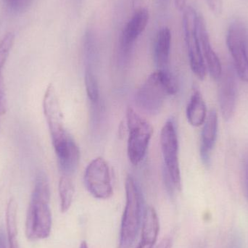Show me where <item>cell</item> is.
<instances>
[{
    "mask_svg": "<svg viewBox=\"0 0 248 248\" xmlns=\"http://www.w3.org/2000/svg\"><path fill=\"white\" fill-rule=\"evenodd\" d=\"M49 200L50 189L47 178L45 173L39 172L26 216V234L29 240H43L50 234L52 221Z\"/></svg>",
    "mask_w": 248,
    "mask_h": 248,
    "instance_id": "cell-1",
    "label": "cell"
},
{
    "mask_svg": "<svg viewBox=\"0 0 248 248\" xmlns=\"http://www.w3.org/2000/svg\"><path fill=\"white\" fill-rule=\"evenodd\" d=\"M178 85L170 71H157L150 74L135 94V103L150 115L160 113L166 97L177 93Z\"/></svg>",
    "mask_w": 248,
    "mask_h": 248,
    "instance_id": "cell-2",
    "label": "cell"
},
{
    "mask_svg": "<svg viewBox=\"0 0 248 248\" xmlns=\"http://www.w3.org/2000/svg\"><path fill=\"white\" fill-rule=\"evenodd\" d=\"M125 205L120 230L119 248H131L144 218V201L138 184L131 175L125 179Z\"/></svg>",
    "mask_w": 248,
    "mask_h": 248,
    "instance_id": "cell-3",
    "label": "cell"
},
{
    "mask_svg": "<svg viewBox=\"0 0 248 248\" xmlns=\"http://www.w3.org/2000/svg\"><path fill=\"white\" fill-rule=\"evenodd\" d=\"M125 116L128 130L127 155L131 164L138 166L145 157L153 136V128L131 108L127 109Z\"/></svg>",
    "mask_w": 248,
    "mask_h": 248,
    "instance_id": "cell-4",
    "label": "cell"
},
{
    "mask_svg": "<svg viewBox=\"0 0 248 248\" xmlns=\"http://www.w3.org/2000/svg\"><path fill=\"white\" fill-rule=\"evenodd\" d=\"M199 15L192 6L183 10V30L189 65L195 75L202 80L206 76L207 68L202 56L198 33Z\"/></svg>",
    "mask_w": 248,
    "mask_h": 248,
    "instance_id": "cell-5",
    "label": "cell"
},
{
    "mask_svg": "<svg viewBox=\"0 0 248 248\" xmlns=\"http://www.w3.org/2000/svg\"><path fill=\"white\" fill-rule=\"evenodd\" d=\"M160 147L164 160V174L171 182L175 190L182 187L180 166L179 160V140L176 125L169 119L163 125L160 131Z\"/></svg>",
    "mask_w": 248,
    "mask_h": 248,
    "instance_id": "cell-6",
    "label": "cell"
},
{
    "mask_svg": "<svg viewBox=\"0 0 248 248\" xmlns=\"http://www.w3.org/2000/svg\"><path fill=\"white\" fill-rule=\"evenodd\" d=\"M227 44L232 57L234 70L243 81L248 83V26L241 20L230 25Z\"/></svg>",
    "mask_w": 248,
    "mask_h": 248,
    "instance_id": "cell-7",
    "label": "cell"
},
{
    "mask_svg": "<svg viewBox=\"0 0 248 248\" xmlns=\"http://www.w3.org/2000/svg\"><path fill=\"white\" fill-rule=\"evenodd\" d=\"M84 184L89 192L97 199L107 200L113 194L108 163L103 157L93 159L86 168Z\"/></svg>",
    "mask_w": 248,
    "mask_h": 248,
    "instance_id": "cell-8",
    "label": "cell"
},
{
    "mask_svg": "<svg viewBox=\"0 0 248 248\" xmlns=\"http://www.w3.org/2000/svg\"><path fill=\"white\" fill-rule=\"evenodd\" d=\"M150 14L146 8H140L133 15L124 27L119 41V62L125 65L129 62L135 42L148 24Z\"/></svg>",
    "mask_w": 248,
    "mask_h": 248,
    "instance_id": "cell-9",
    "label": "cell"
},
{
    "mask_svg": "<svg viewBox=\"0 0 248 248\" xmlns=\"http://www.w3.org/2000/svg\"><path fill=\"white\" fill-rule=\"evenodd\" d=\"M44 114L46 118L52 144L61 141L68 134L64 126L63 116L55 87L49 84L43 99Z\"/></svg>",
    "mask_w": 248,
    "mask_h": 248,
    "instance_id": "cell-10",
    "label": "cell"
},
{
    "mask_svg": "<svg viewBox=\"0 0 248 248\" xmlns=\"http://www.w3.org/2000/svg\"><path fill=\"white\" fill-rule=\"evenodd\" d=\"M235 70L228 67L223 71L218 85V103L221 114L225 120L233 117L236 109L237 97V85Z\"/></svg>",
    "mask_w": 248,
    "mask_h": 248,
    "instance_id": "cell-11",
    "label": "cell"
},
{
    "mask_svg": "<svg viewBox=\"0 0 248 248\" xmlns=\"http://www.w3.org/2000/svg\"><path fill=\"white\" fill-rule=\"evenodd\" d=\"M55 154L58 158L60 170L64 176L74 174L80 161V150L71 134L53 144Z\"/></svg>",
    "mask_w": 248,
    "mask_h": 248,
    "instance_id": "cell-12",
    "label": "cell"
},
{
    "mask_svg": "<svg viewBox=\"0 0 248 248\" xmlns=\"http://www.w3.org/2000/svg\"><path fill=\"white\" fill-rule=\"evenodd\" d=\"M198 33H199L202 56H203L206 68H208L211 77L214 80L218 81L222 74V67L218 55L213 49L205 20L201 16H199V20H198Z\"/></svg>",
    "mask_w": 248,
    "mask_h": 248,
    "instance_id": "cell-13",
    "label": "cell"
},
{
    "mask_svg": "<svg viewBox=\"0 0 248 248\" xmlns=\"http://www.w3.org/2000/svg\"><path fill=\"white\" fill-rule=\"evenodd\" d=\"M218 128V114L215 110H211L204 122L201 133V156L205 164H208L211 160V153L217 140Z\"/></svg>",
    "mask_w": 248,
    "mask_h": 248,
    "instance_id": "cell-14",
    "label": "cell"
},
{
    "mask_svg": "<svg viewBox=\"0 0 248 248\" xmlns=\"http://www.w3.org/2000/svg\"><path fill=\"white\" fill-rule=\"evenodd\" d=\"M160 230L158 217L155 210L150 206L146 208L143 218L141 240L136 248H153Z\"/></svg>",
    "mask_w": 248,
    "mask_h": 248,
    "instance_id": "cell-15",
    "label": "cell"
},
{
    "mask_svg": "<svg viewBox=\"0 0 248 248\" xmlns=\"http://www.w3.org/2000/svg\"><path fill=\"white\" fill-rule=\"evenodd\" d=\"M171 31L169 28L163 27L157 32L154 47V59L157 70L169 71Z\"/></svg>",
    "mask_w": 248,
    "mask_h": 248,
    "instance_id": "cell-16",
    "label": "cell"
},
{
    "mask_svg": "<svg viewBox=\"0 0 248 248\" xmlns=\"http://www.w3.org/2000/svg\"><path fill=\"white\" fill-rule=\"evenodd\" d=\"M186 114L188 122L192 126H201L206 120L208 116L206 105L198 89H193L186 107Z\"/></svg>",
    "mask_w": 248,
    "mask_h": 248,
    "instance_id": "cell-17",
    "label": "cell"
},
{
    "mask_svg": "<svg viewBox=\"0 0 248 248\" xmlns=\"http://www.w3.org/2000/svg\"><path fill=\"white\" fill-rule=\"evenodd\" d=\"M17 202L14 198H11L7 204L6 211V230L10 248H20L17 235Z\"/></svg>",
    "mask_w": 248,
    "mask_h": 248,
    "instance_id": "cell-18",
    "label": "cell"
},
{
    "mask_svg": "<svg viewBox=\"0 0 248 248\" xmlns=\"http://www.w3.org/2000/svg\"><path fill=\"white\" fill-rule=\"evenodd\" d=\"M59 195L61 211L67 212L71 208L74 196V185L71 176L64 175L61 176L59 182Z\"/></svg>",
    "mask_w": 248,
    "mask_h": 248,
    "instance_id": "cell-19",
    "label": "cell"
},
{
    "mask_svg": "<svg viewBox=\"0 0 248 248\" xmlns=\"http://www.w3.org/2000/svg\"><path fill=\"white\" fill-rule=\"evenodd\" d=\"M84 83L86 92L92 106L100 104V89L94 68H85Z\"/></svg>",
    "mask_w": 248,
    "mask_h": 248,
    "instance_id": "cell-20",
    "label": "cell"
},
{
    "mask_svg": "<svg viewBox=\"0 0 248 248\" xmlns=\"http://www.w3.org/2000/svg\"><path fill=\"white\" fill-rule=\"evenodd\" d=\"M15 39L16 36L14 33L8 32L4 35L0 42V71L1 72L13 49Z\"/></svg>",
    "mask_w": 248,
    "mask_h": 248,
    "instance_id": "cell-21",
    "label": "cell"
},
{
    "mask_svg": "<svg viewBox=\"0 0 248 248\" xmlns=\"http://www.w3.org/2000/svg\"><path fill=\"white\" fill-rule=\"evenodd\" d=\"M7 7L16 13H23L33 4L34 0H2Z\"/></svg>",
    "mask_w": 248,
    "mask_h": 248,
    "instance_id": "cell-22",
    "label": "cell"
},
{
    "mask_svg": "<svg viewBox=\"0 0 248 248\" xmlns=\"http://www.w3.org/2000/svg\"><path fill=\"white\" fill-rule=\"evenodd\" d=\"M7 110L5 89H4V78L2 72L0 71V114H4Z\"/></svg>",
    "mask_w": 248,
    "mask_h": 248,
    "instance_id": "cell-23",
    "label": "cell"
},
{
    "mask_svg": "<svg viewBox=\"0 0 248 248\" xmlns=\"http://www.w3.org/2000/svg\"><path fill=\"white\" fill-rule=\"evenodd\" d=\"M213 13L219 16L222 13L223 0H205Z\"/></svg>",
    "mask_w": 248,
    "mask_h": 248,
    "instance_id": "cell-24",
    "label": "cell"
},
{
    "mask_svg": "<svg viewBox=\"0 0 248 248\" xmlns=\"http://www.w3.org/2000/svg\"><path fill=\"white\" fill-rule=\"evenodd\" d=\"M244 182L245 187H246V195L248 198V156L245 160L244 164Z\"/></svg>",
    "mask_w": 248,
    "mask_h": 248,
    "instance_id": "cell-25",
    "label": "cell"
},
{
    "mask_svg": "<svg viewBox=\"0 0 248 248\" xmlns=\"http://www.w3.org/2000/svg\"><path fill=\"white\" fill-rule=\"evenodd\" d=\"M172 241L169 237L163 239L155 248H171Z\"/></svg>",
    "mask_w": 248,
    "mask_h": 248,
    "instance_id": "cell-26",
    "label": "cell"
},
{
    "mask_svg": "<svg viewBox=\"0 0 248 248\" xmlns=\"http://www.w3.org/2000/svg\"><path fill=\"white\" fill-rule=\"evenodd\" d=\"M176 9L179 11H183L186 7V0H173Z\"/></svg>",
    "mask_w": 248,
    "mask_h": 248,
    "instance_id": "cell-27",
    "label": "cell"
},
{
    "mask_svg": "<svg viewBox=\"0 0 248 248\" xmlns=\"http://www.w3.org/2000/svg\"><path fill=\"white\" fill-rule=\"evenodd\" d=\"M0 248H7L5 235L2 228H0Z\"/></svg>",
    "mask_w": 248,
    "mask_h": 248,
    "instance_id": "cell-28",
    "label": "cell"
},
{
    "mask_svg": "<svg viewBox=\"0 0 248 248\" xmlns=\"http://www.w3.org/2000/svg\"><path fill=\"white\" fill-rule=\"evenodd\" d=\"M80 248H89L88 246H87V243L85 241L82 242L81 246H80Z\"/></svg>",
    "mask_w": 248,
    "mask_h": 248,
    "instance_id": "cell-29",
    "label": "cell"
},
{
    "mask_svg": "<svg viewBox=\"0 0 248 248\" xmlns=\"http://www.w3.org/2000/svg\"><path fill=\"white\" fill-rule=\"evenodd\" d=\"M168 1H169V0H160V4H161L162 5H166Z\"/></svg>",
    "mask_w": 248,
    "mask_h": 248,
    "instance_id": "cell-30",
    "label": "cell"
}]
</instances>
